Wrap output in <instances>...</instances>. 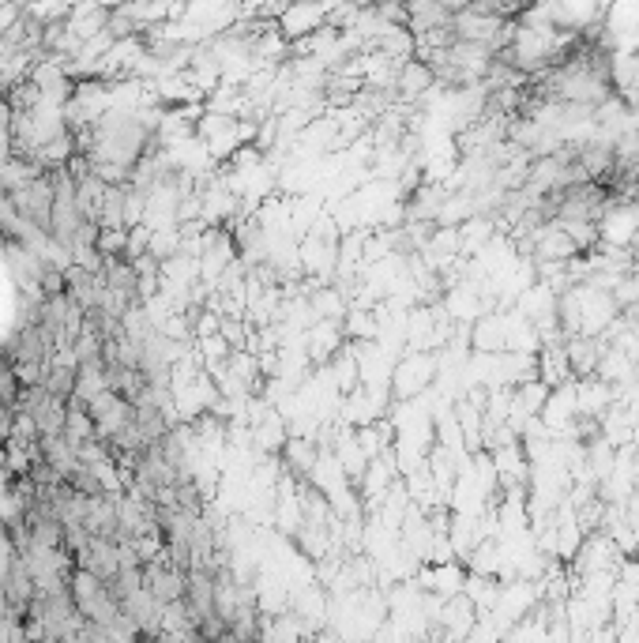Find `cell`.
<instances>
[{"instance_id": "obj_1", "label": "cell", "mask_w": 639, "mask_h": 643, "mask_svg": "<svg viewBox=\"0 0 639 643\" xmlns=\"http://www.w3.org/2000/svg\"><path fill=\"white\" fill-rule=\"evenodd\" d=\"M8 192H12V204H16L19 215L31 222L34 230L49 234V219H53V181H49L46 166H42V173L19 181L16 189H8Z\"/></svg>"}, {"instance_id": "obj_2", "label": "cell", "mask_w": 639, "mask_h": 643, "mask_svg": "<svg viewBox=\"0 0 639 643\" xmlns=\"http://www.w3.org/2000/svg\"><path fill=\"white\" fill-rule=\"evenodd\" d=\"M87 410H91V422L102 440L110 437V433H117V429L132 418V403H128L125 395L113 392V388H102L98 395H91V399H87Z\"/></svg>"}, {"instance_id": "obj_3", "label": "cell", "mask_w": 639, "mask_h": 643, "mask_svg": "<svg viewBox=\"0 0 639 643\" xmlns=\"http://www.w3.org/2000/svg\"><path fill=\"white\" fill-rule=\"evenodd\" d=\"M76 568H87L91 576L110 583L121 572V553H117V538H87V546L76 553Z\"/></svg>"}, {"instance_id": "obj_4", "label": "cell", "mask_w": 639, "mask_h": 643, "mask_svg": "<svg viewBox=\"0 0 639 643\" xmlns=\"http://www.w3.org/2000/svg\"><path fill=\"white\" fill-rule=\"evenodd\" d=\"M437 87V76H433V68L421 61V57H406L399 64V72H395V95L403 98V102H414L421 98L425 91H433Z\"/></svg>"}, {"instance_id": "obj_5", "label": "cell", "mask_w": 639, "mask_h": 643, "mask_svg": "<svg viewBox=\"0 0 639 643\" xmlns=\"http://www.w3.org/2000/svg\"><path fill=\"white\" fill-rule=\"evenodd\" d=\"M83 527L94 538H117V493H98L83 504Z\"/></svg>"}, {"instance_id": "obj_6", "label": "cell", "mask_w": 639, "mask_h": 643, "mask_svg": "<svg viewBox=\"0 0 639 643\" xmlns=\"http://www.w3.org/2000/svg\"><path fill=\"white\" fill-rule=\"evenodd\" d=\"M564 354H568V369L583 380L594 377L602 365V343H594V339H572L564 346Z\"/></svg>"}, {"instance_id": "obj_7", "label": "cell", "mask_w": 639, "mask_h": 643, "mask_svg": "<svg viewBox=\"0 0 639 643\" xmlns=\"http://www.w3.org/2000/svg\"><path fill=\"white\" fill-rule=\"evenodd\" d=\"M34 425L42 437H53V433H64V418H68V399H57V395H42V403L34 407Z\"/></svg>"}, {"instance_id": "obj_8", "label": "cell", "mask_w": 639, "mask_h": 643, "mask_svg": "<svg viewBox=\"0 0 639 643\" xmlns=\"http://www.w3.org/2000/svg\"><path fill=\"white\" fill-rule=\"evenodd\" d=\"M72 4H76V0H27L23 8H27L38 23H61V19L72 16Z\"/></svg>"}, {"instance_id": "obj_9", "label": "cell", "mask_w": 639, "mask_h": 643, "mask_svg": "<svg viewBox=\"0 0 639 643\" xmlns=\"http://www.w3.org/2000/svg\"><path fill=\"white\" fill-rule=\"evenodd\" d=\"M98 4H106V8H121V4H128V0H98Z\"/></svg>"}]
</instances>
